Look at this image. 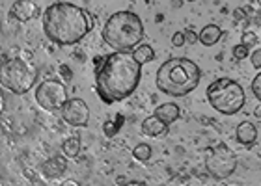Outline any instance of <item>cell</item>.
<instances>
[{"label":"cell","mask_w":261,"mask_h":186,"mask_svg":"<svg viewBox=\"0 0 261 186\" xmlns=\"http://www.w3.org/2000/svg\"><path fill=\"white\" fill-rule=\"evenodd\" d=\"M205 168L215 179L222 181L233 175L235 168H237V154L226 145L224 142H218L217 145L209 147L205 159Z\"/></svg>","instance_id":"cell-7"},{"label":"cell","mask_w":261,"mask_h":186,"mask_svg":"<svg viewBox=\"0 0 261 186\" xmlns=\"http://www.w3.org/2000/svg\"><path fill=\"white\" fill-rule=\"evenodd\" d=\"M257 4H261V0H257Z\"/></svg>","instance_id":"cell-32"},{"label":"cell","mask_w":261,"mask_h":186,"mask_svg":"<svg viewBox=\"0 0 261 186\" xmlns=\"http://www.w3.org/2000/svg\"><path fill=\"white\" fill-rule=\"evenodd\" d=\"M187 2H196V0H187Z\"/></svg>","instance_id":"cell-31"},{"label":"cell","mask_w":261,"mask_h":186,"mask_svg":"<svg viewBox=\"0 0 261 186\" xmlns=\"http://www.w3.org/2000/svg\"><path fill=\"white\" fill-rule=\"evenodd\" d=\"M250 58H252V66H254L256 69H259V71H261V49L254 50Z\"/></svg>","instance_id":"cell-25"},{"label":"cell","mask_w":261,"mask_h":186,"mask_svg":"<svg viewBox=\"0 0 261 186\" xmlns=\"http://www.w3.org/2000/svg\"><path fill=\"white\" fill-rule=\"evenodd\" d=\"M142 38L144 22L133 11H116L105 22L103 39L116 52H133L142 43Z\"/></svg>","instance_id":"cell-4"},{"label":"cell","mask_w":261,"mask_h":186,"mask_svg":"<svg viewBox=\"0 0 261 186\" xmlns=\"http://www.w3.org/2000/svg\"><path fill=\"white\" fill-rule=\"evenodd\" d=\"M220 38H222V28L217 26V24H207V26L201 28V32L198 34V41H200L203 47L217 45V41Z\"/></svg>","instance_id":"cell-13"},{"label":"cell","mask_w":261,"mask_h":186,"mask_svg":"<svg viewBox=\"0 0 261 186\" xmlns=\"http://www.w3.org/2000/svg\"><path fill=\"white\" fill-rule=\"evenodd\" d=\"M259 6H261V4H259ZM259 17H261V11H259Z\"/></svg>","instance_id":"cell-33"},{"label":"cell","mask_w":261,"mask_h":186,"mask_svg":"<svg viewBox=\"0 0 261 186\" xmlns=\"http://www.w3.org/2000/svg\"><path fill=\"white\" fill-rule=\"evenodd\" d=\"M254 115H256L257 119H261V103L256 106V110H254Z\"/></svg>","instance_id":"cell-30"},{"label":"cell","mask_w":261,"mask_h":186,"mask_svg":"<svg viewBox=\"0 0 261 186\" xmlns=\"http://www.w3.org/2000/svg\"><path fill=\"white\" fill-rule=\"evenodd\" d=\"M243 45H246L248 49L250 47H254V45H257V36L254 32H246V34H243V41H241Z\"/></svg>","instance_id":"cell-21"},{"label":"cell","mask_w":261,"mask_h":186,"mask_svg":"<svg viewBox=\"0 0 261 186\" xmlns=\"http://www.w3.org/2000/svg\"><path fill=\"white\" fill-rule=\"evenodd\" d=\"M62 184L64 186H79V182L73 181V179H67V181H62Z\"/></svg>","instance_id":"cell-29"},{"label":"cell","mask_w":261,"mask_h":186,"mask_svg":"<svg viewBox=\"0 0 261 186\" xmlns=\"http://www.w3.org/2000/svg\"><path fill=\"white\" fill-rule=\"evenodd\" d=\"M207 101L213 108L224 115H233L246 104L245 89L237 80L228 77L217 78L207 86Z\"/></svg>","instance_id":"cell-6"},{"label":"cell","mask_w":261,"mask_h":186,"mask_svg":"<svg viewBox=\"0 0 261 186\" xmlns=\"http://www.w3.org/2000/svg\"><path fill=\"white\" fill-rule=\"evenodd\" d=\"M252 93L256 95V99L261 103V73L256 75V78L252 80Z\"/></svg>","instance_id":"cell-22"},{"label":"cell","mask_w":261,"mask_h":186,"mask_svg":"<svg viewBox=\"0 0 261 186\" xmlns=\"http://www.w3.org/2000/svg\"><path fill=\"white\" fill-rule=\"evenodd\" d=\"M60 73H62V78H64V80H67V82L73 78V73H71V69L67 66H60Z\"/></svg>","instance_id":"cell-27"},{"label":"cell","mask_w":261,"mask_h":186,"mask_svg":"<svg viewBox=\"0 0 261 186\" xmlns=\"http://www.w3.org/2000/svg\"><path fill=\"white\" fill-rule=\"evenodd\" d=\"M185 41H187V45H194L196 41H198V34L194 32V30H191V28H189V30H185Z\"/></svg>","instance_id":"cell-24"},{"label":"cell","mask_w":261,"mask_h":186,"mask_svg":"<svg viewBox=\"0 0 261 186\" xmlns=\"http://www.w3.org/2000/svg\"><path fill=\"white\" fill-rule=\"evenodd\" d=\"M69 101L67 97V89L62 82L58 80H43L36 88V103L41 108L49 110V112H56L65 106V103Z\"/></svg>","instance_id":"cell-8"},{"label":"cell","mask_w":261,"mask_h":186,"mask_svg":"<svg viewBox=\"0 0 261 186\" xmlns=\"http://www.w3.org/2000/svg\"><path fill=\"white\" fill-rule=\"evenodd\" d=\"M118 184H130V186H142L146 184L144 181H129V179H125V177H118Z\"/></svg>","instance_id":"cell-26"},{"label":"cell","mask_w":261,"mask_h":186,"mask_svg":"<svg viewBox=\"0 0 261 186\" xmlns=\"http://www.w3.org/2000/svg\"><path fill=\"white\" fill-rule=\"evenodd\" d=\"M133 154H135L136 160H140V162H147V160L151 159L153 151L147 143H138V145L133 149Z\"/></svg>","instance_id":"cell-19"},{"label":"cell","mask_w":261,"mask_h":186,"mask_svg":"<svg viewBox=\"0 0 261 186\" xmlns=\"http://www.w3.org/2000/svg\"><path fill=\"white\" fill-rule=\"evenodd\" d=\"M231 52H233V58H235V60H246V56L250 54V49H248L246 45L241 43V45H235Z\"/></svg>","instance_id":"cell-20"},{"label":"cell","mask_w":261,"mask_h":186,"mask_svg":"<svg viewBox=\"0 0 261 186\" xmlns=\"http://www.w3.org/2000/svg\"><path fill=\"white\" fill-rule=\"evenodd\" d=\"M235 19H237V21H241V19H245V10H235Z\"/></svg>","instance_id":"cell-28"},{"label":"cell","mask_w":261,"mask_h":186,"mask_svg":"<svg viewBox=\"0 0 261 186\" xmlns=\"http://www.w3.org/2000/svg\"><path fill=\"white\" fill-rule=\"evenodd\" d=\"M168 127H170L168 123H164L163 119H159L157 115L153 114L144 119V123H142V132H144L146 136L161 138L168 134Z\"/></svg>","instance_id":"cell-11"},{"label":"cell","mask_w":261,"mask_h":186,"mask_svg":"<svg viewBox=\"0 0 261 186\" xmlns=\"http://www.w3.org/2000/svg\"><path fill=\"white\" fill-rule=\"evenodd\" d=\"M121 125H123V114H118V115H116V119L107 121V123H105L103 131H105V134H107V136L112 138V136H116V134L120 132Z\"/></svg>","instance_id":"cell-18"},{"label":"cell","mask_w":261,"mask_h":186,"mask_svg":"<svg viewBox=\"0 0 261 186\" xmlns=\"http://www.w3.org/2000/svg\"><path fill=\"white\" fill-rule=\"evenodd\" d=\"M92 28V15L69 2H56L43 11L45 36L60 47L79 43Z\"/></svg>","instance_id":"cell-2"},{"label":"cell","mask_w":261,"mask_h":186,"mask_svg":"<svg viewBox=\"0 0 261 186\" xmlns=\"http://www.w3.org/2000/svg\"><path fill=\"white\" fill-rule=\"evenodd\" d=\"M201 80V69L189 58H170L159 67L155 84L164 95L185 97L198 88Z\"/></svg>","instance_id":"cell-3"},{"label":"cell","mask_w":261,"mask_h":186,"mask_svg":"<svg viewBox=\"0 0 261 186\" xmlns=\"http://www.w3.org/2000/svg\"><path fill=\"white\" fill-rule=\"evenodd\" d=\"M0 80L6 89H10L15 95H24L34 88L38 80V67L30 60V54L13 56L2 61Z\"/></svg>","instance_id":"cell-5"},{"label":"cell","mask_w":261,"mask_h":186,"mask_svg":"<svg viewBox=\"0 0 261 186\" xmlns=\"http://www.w3.org/2000/svg\"><path fill=\"white\" fill-rule=\"evenodd\" d=\"M62 119L71 127H86L90 121V108L82 99H69L62 108Z\"/></svg>","instance_id":"cell-9"},{"label":"cell","mask_w":261,"mask_h":186,"mask_svg":"<svg viewBox=\"0 0 261 186\" xmlns=\"http://www.w3.org/2000/svg\"><path fill=\"white\" fill-rule=\"evenodd\" d=\"M95 89L105 104H114L127 99L140 84L142 64L133 52H110L95 56Z\"/></svg>","instance_id":"cell-1"},{"label":"cell","mask_w":261,"mask_h":186,"mask_svg":"<svg viewBox=\"0 0 261 186\" xmlns=\"http://www.w3.org/2000/svg\"><path fill=\"white\" fill-rule=\"evenodd\" d=\"M179 106L174 103H164L155 108V115H157L159 119H163L164 123H168V125H172L174 121L179 119Z\"/></svg>","instance_id":"cell-14"},{"label":"cell","mask_w":261,"mask_h":186,"mask_svg":"<svg viewBox=\"0 0 261 186\" xmlns=\"http://www.w3.org/2000/svg\"><path fill=\"white\" fill-rule=\"evenodd\" d=\"M172 45H174V47H183V45H187L185 34H183V32H175L174 36H172Z\"/></svg>","instance_id":"cell-23"},{"label":"cell","mask_w":261,"mask_h":186,"mask_svg":"<svg viewBox=\"0 0 261 186\" xmlns=\"http://www.w3.org/2000/svg\"><path fill=\"white\" fill-rule=\"evenodd\" d=\"M43 171H45V175H49V177L62 175V173L65 171L64 160H62V159H50V160H47V162L43 164Z\"/></svg>","instance_id":"cell-16"},{"label":"cell","mask_w":261,"mask_h":186,"mask_svg":"<svg viewBox=\"0 0 261 186\" xmlns=\"http://www.w3.org/2000/svg\"><path fill=\"white\" fill-rule=\"evenodd\" d=\"M235 134H237L239 143H243V145H246V147H252L257 140V129L254 123H250V121H243V123H239Z\"/></svg>","instance_id":"cell-12"},{"label":"cell","mask_w":261,"mask_h":186,"mask_svg":"<svg viewBox=\"0 0 261 186\" xmlns=\"http://www.w3.org/2000/svg\"><path fill=\"white\" fill-rule=\"evenodd\" d=\"M62 151L67 159H73L76 154L81 153V138L79 136H73V138H67L64 143H62Z\"/></svg>","instance_id":"cell-17"},{"label":"cell","mask_w":261,"mask_h":186,"mask_svg":"<svg viewBox=\"0 0 261 186\" xmlns=\"http://www.w3.org/2000/svg\"><path fill=\"white\" fill-rule=\"evenodd\" d=\"M41 11H39V6L34 2V0H15L10 8V15L11 19H15L19 22H28L36 19Z\"/></svg>","instance_id":"cell-10"},{"label":"cell","mask_w":261,"mask_h":186,"mask_svg":"<svg viewBox=\"0 0 261 186\" xmlns=\"http://www.w3.org/2000/svg\"><path fill=\"white\" fill-rule=\"evenodd\" d=\"M133 56L136 58V61H140L142 66H144V64H149V61L155 60V50H153L149 45H138V47L133 50Z\"/></svg>","instance_id":"cell-15"}]
</instances>
